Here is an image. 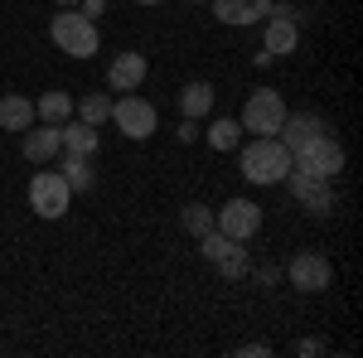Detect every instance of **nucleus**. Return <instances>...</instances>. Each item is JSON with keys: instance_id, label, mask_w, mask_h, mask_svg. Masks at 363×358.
<instances>
[{"instance_id": "c85d7f7f", "label": "nucleus", "mask_w": 363, "mask_h": 358, "mask_svg": "<svg viewBox=\"0 0 363 358\" xmlns=\"http://www.w3.org/2000/svg\"><path fill=\"white\" fill-rule=\"evenodd\" d=\"M272 63H277V58L267 54V49H257V54H252V68H272Z\"/></svg>"}, {"instance_id": "423d86ee", "label": "nucleus", "mask_w": 363, "mask_h": 358, "mask_svg": "<svg viewBox=\"0 0 363 358\" xmlns=\"http://www.w3.org/2000/svg\"><path fill=\"white\" fill-rule=\"evenodd\" d=\"M291 169H306V174H320V179H339L344 169V145H339L330 131L310 136L301 150H291Z\"/></svg>"}, {"instance_id": "20e7f679", "label": "nucleus", "mask_w": 363, "mask_h": 358, "mask_svg": "<svg viewBox=\"0 0 363 358\" xmlns=\"http://www.w3.org/2000/svg\"><path fill=\"white\" fill-rule=\"evenodd\" d=\"M112 121L126 140H150L155 126H160V111H155V102H145L140 92H121V97H112Z\"/></svg>"}, {"instance_id": "dca6fc26", "label": "nucleus", "mask_w": 363, "mask_h": 358, "mask_svg": "<svg viewBox=\"0 0 363 358\" xmlns=\"http://www.w3.org/2000/svg\"><path fill=\"white\" fill-rule=\"evenodd\" d=\"M97 140H102L97 126H87L83 116H68V121L58 126V150H63V155H92Z\"/></svg>"}, {"instance_id": "2eb2a0df", "label": "nucleus", "mask_w": 363, "mask_h": 358, "mask_svg": "<svg viewBox=\"0 0 363 358\" xmlns=\"http://www.w3.org/2000/svg\"><path fill=\"white\" fill-rule=\"evenodd\" d=\"M25 136V160L29 165H49L58 155V126L54 121H34L29 131H20Z\"/></svg>"}, {"instance_id": "4be33fe9", "label": "nucleus", "mask_w": 363, "mask_h": 358, "mask_svg": "<svg viewBox=\"0 0 363 358\" xmlns=\"http://www.w3.org/2000/svg\"><path fill=\"white\" fill-rule=\"evenodd\" d=\"M34 116H39V121H54V126H63V121L73 116V97H68V92H44V97L34 102Z\"/></svg>"}, {"instance_id": "0eeeda50", "label": "nucleus", "mask_w": 363, "mask_h": 358, "mask_svg": "<svg viewBox=\"0 0 363 358\" xmlns=\"http://www.w3.org/2000/svg\"><path fill=\"white\" fill-rule=\"evenodd\" d=\"M68 203H73V189H68V179L58 174V169H39L34 179H29V208L39 213V218H63L68 213Z\"/></svg>"}, {"instance_id": "f03ea898", "label": "nucleus", "mask_w": 363, "mask_h": 358, "mask_svg": "<svg viewBox=\"0 0 363 358\" xmlns=\"http://www.w3.org/2000/svg\"><path fill=\"white\" fill-rule=\"evenodd\" d=\"M49 39H54L68 58H92L97 49H102V29H97V20H87L78 5H73V10H58L54 20H49Z\"/></svg>"}, {"instance_id": "f8f14e48", "label": "nucleus", "mask_w": 363, "mask_h": 358, "mask_svg": "<svg viewBox=\"0 0 363 358\" xmlns=\"http://www.w3.org/2000/svg\"><path fill=\"white\" fill-rule=\"evenodd\" d=\"M145 78H150V58L136 54V49H126V54H116L107 63V87L112 92H140Z\"/></svg>"}, {"instance_id": "c756f323", "label": "nucleus", "mask_w": 363, "mask_h": 358, "mask_svg": "<svg viewBox=\"0 0 363 358\" xmlns=\"http://www.w3.org/2000/svg\"><path fill=\"white\" fill-rule=\"evenodd\" d=\"M54 5H58V10H73V5H78V0H54Z\"/></svg>"}, {"instance_id": "7ed1b4c3", "label": "nucleus", "mask_w": 363, "mask_h": 358, "mask_svg": "<svg viewBox=\"0 0 363 358\" xmlns=\"http://www.w3.org/2000/svg\"><path fill=\"white\" fill-rule=\"evenodd\" d=\"M238 121H242L247 136H277L281 121H286V97H281L277 87H257V92H247Z\"/></svg>"}, {"instance_id": "a878e982", "label": "nucleus", "mask_w": 363, "mask_h": 358, "mask_svg": "<svg viewBox=\"0 0 363 358\" xmlns=\"http://www.w3.org/2000/svg\"><path fill=\"white\" fill-rule=\"evenodd\" d=\"M78 10H83L87 20H97V15H107V0H78Z\"/></svg>"}, {"instance_id": "cd10ccee", "label": "nucleus", "mask_w": 363, "mask_h": 358, "mask_svg": "<svg viewBox=\"0 0 363 358\" xmlns=\"http://www.w3.org/2000/svg\"><path fill=\"white\" fill-rule=\"evenodd\" d=\"M238 354H247V358H267V354H272V349H267V344H242Z\"/></svg>"}, {"instance_id": "5701e85b", "label": "nucleus", "mask_w": 363, "mask_h": 358, "mask_svg": "<svg viewBox=\"0 0 363 358\" xmlns=\"http://www.w3.org/2000/svg\"><path fill=\"white\" fill-rule=\"evenodd\" d=\"M179 228H184L189 237H203V233H213V208H208V203H184V213H179Z\"/></svg>"}, {"instance_id": "7c9ffc66", "label": "nucleus", "mask_w": 363, "mask_h": 358, "mask_svg": "<svg viewBox=\"0 0 363 358\" xmlns=\"http://www.w3.org/2000/svg\"><path fill=\"white\" fill-rule=\"evenodd\" d=\"M136 5H165V0H136Z\"/></svg>"}, {"instance_id": "aec40b11", "label": "nucleus", "mask_w": 363, "mask_h": 358, "mask_svg": "<svg viewBox=\"0 0 363 358\" xmlns=\"http://www.w3.org/2000/svg\"><path fill=\"white\" fill-rule=\"evenodd\" d=\"M63 179H68V189L73 194H87L97 184V174H92V155H63V169H58Z\"/></svg>"}, {"instance_id": "f3484780", "label": "nucleus", "mask_w": 363, "mask_h": 358, "mask_svg": "<svg viewBox=\"0 0 363 358\" xmlns=\"http://www.w3.org/2000/svg\"><path fill=\"white\" fill-rule=\"evenodd\" d=\"M213 102H218V87L203 83V78H194V83L179 87V116H194V121H203V116L213 111Z\"/></svg>"}, {"instance_id": "412c9836", "label": "nucleus", "mask_w": 363, "mask_h": 358, "mask_svg": "<svg viewBox=\"0 0 363 358\" xmlns=\"http://www.w3.org/2000/svg\"><path fill=\"white\" fill-rule=\"evenodd\" d=\"M73 116H83L87 126H102V121H112V92H87L83 102H73Z\"/></svg>"}, {"instance_id": "4468645a", "label": "nucleus", "mask_w": 363, "mask_h": 358, "mask_svg": "<svg viewBox=\"0 0 363 358\" xmlns=\"http://www.w3.org/2000/svg\"><path fill=\"white\" fill-rule=\"evenodd\" d=\"M320 131H325V116H320V111H296V116L286 111V121H281L277 140L286 145V150H301V145H306L310 136H320Z\"/></svg>"}, {"instance_id": "393cba45", "label": "nucleus", "mask_w": 363, "mask_h": 358, "mask_svg": "<svg viewBox=\"0 0 363 358\" xmlns=\"http://www.w3.org/2000/svg\"><path fill=\"white\" fill-rule=\"evenodd\" d=\"M199 131H203V126H199L194 116H184V121H179V140H184V145H189V140H199Z\"/></svg>"}, {"instance_id": "6ab92c4d", "label": "nucleus", "mask_w": 363, "mask_h": 358, "mask_svg": "<svg viewBox=\"0 0 363 358\" xmlns=\"http://www.w3.org/2000/svg\"><path fill=\"white\" fill-rule=\"evenodd\" d=\"M199 136L208 140V145H213V150H238V145H242V136H247V131H242V121H238V116H218V121H213V126H203V131H199Z\"/></svg>"}, {"instance_id": "1a4fd4ad", "label": "nucleus", "mask_w": 363, "mask_h": 358, "mask_svg": "<svg viewBox=\"0 0 363 358\" xmlns=\"http://www.w3.org/2000/svg\"><path fill=\"white\" fill-rule=\"evenodd\" d=\"M281 184L291 189V198H296L306 213H315V218H330V213H335V189H330V179L306 174V169H291Z\"/></svg>"}, {"instance_id": "b1692460", "label": "nucleus", "mask_w": 363, "mask_h": 358, "mask_svg": "<svg viewBox=\"0 0 363 358\" xmlns=\"http://www.w3.org/2000/svg\"><path fill=\"white\" fill-rule=\"evenodd\" d=\"M296 354H301V358H315V354H325V339H301V344H296Z\"/></svg>"}, {"instance_id": "a211bd4d", "label": "nucleus", "mask_w": 363, "mask_h": 358, "mask_svg": "<svg viewBox=\"0 0 363 358\" xmlns=\"http://www.w3.org/2000/svg\"><path fill=\"white\" fill-rule=\"evenodd\" d=\"M39 116H34V102H29L25 92H5L0 97V126L5 131H29Z\"/></svg>"}, {"instance_id": "9d476101", "label": "nucleus", "mask_w": 363, "mask_h": 358, "mask_svg": "<svg viewBox=\"0 0 363 358\" xmlns=\"http://www.w3.org/2000/svg\"><path fill=\"white\" fill-rule=\"evenodd\" d=\"M213 228L233 242H252L262 233V208L252 198H228L223 208H213Z\"/></svg>"}, {"instance_id": "9b49d317", "label": "nucleus", "mask_w": 363, "mask_h": 358, "mask_svg": "<svg viewBox=\"0 0 363 358\" xmlns=\"http://www.w3.org/2000/svg\"><path fill=\"white\" fill-rule=\"evenodd\" d=\"M286 281H291L296 291H306V296H320V291L335 286V267H330L325 252H296L291 267H286Z\"/></svg>"}, {"instance_id": "39448f33", "label": "nucleus", "mask_w": 363, "mask_h": 358, "mask_svg": "<svg viewBox=\"0 0 363 358\" xmlns=\"http://www.w3.org/2000/svg\"><path fill=\"white\" fill-rule=\"evenodd\" d=\"M199 257H203L208 267H218V276H223V281H242V276H252L247 247H242V242H233V237H223L218 228L199 237Z\"/></svg>"}, {"instance_id": "bb28decb", "label": "nucleus", "mask_w": 363, "mask_h": 358, "mask_svg": "<svg viewBox=\"0 0 363 358\" xmlns=\"http://www.w3.org/2000/svg\"><path fill=\"white\" fill-rule=\"evenodd\" d=\"M257 281H262V286H277V281H281V267H257Z\"/></svg>"}, {"instance_id": "2f4dec72", "label": "nucleus", "mask_w": 363, "mask_h": 358, "mask_svg": "<svg viewBox=\"0 0 363 358\" xmlns=\"http://www.w3.org/2000/svg\"><path fill=\"white\" fill-rule=\"evenodd\" d=\"M189 5H203V0H189Z\"/></svg>"}, {"instance_id": "f257e3e1", "label": "nucleus", "mask_w": 363, "mask_h": 358, "mask_svg": "<svg viewBox=\"0 0 363 358\" xmlns=\"http://www.w3.org/2000/svg\"><path fill=\"white\" fill-rule=\"evenodd\" d=\"M238 169L247 184H281L291 174V150L277 136H252L247 145H238Z\"/></svg>"}, {"instance_id": "6e6552de", "label": "nucleus", "mask_w": 363, "mask_h": 358, "mask_svg": "<svg viewBox=\"0 0 363 358\" xmlns=\"http://www.w3.org/2000/svg\"><path fill=\"white\" fill-rule=\"evenodd\" d=\"M296 44H301V10L272 0V15L262 20V49L281 58V54H296Z\"/></svg>"}, {"instance_id": "ddd939ff", "label": "nucleus", "mask_w": 363, "mask_h": 358, "mask_svg": "<svg viewBox=\"0 0 363 358\" xmlns=\"http://www.w3.org/2000/svg\"><path fill=\"white\" fill-rule=\"evenodd\" d=\"M208 5H213L218 25H228V29L262 25V20L272 15V0H208Z\"/></svg>"}]
</instances>
